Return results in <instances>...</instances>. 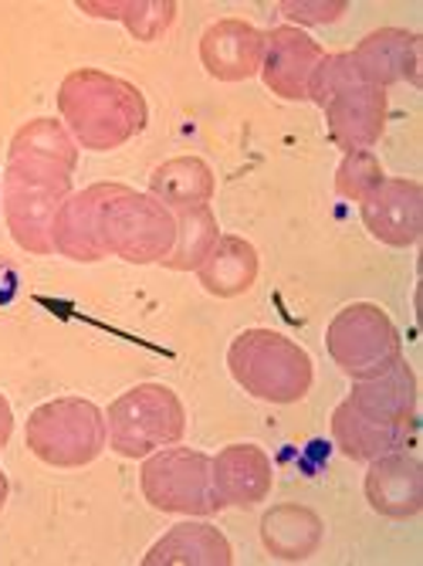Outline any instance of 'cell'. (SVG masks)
Wrapping results in <instances>:
<instances>
[{
	"instance_id": "obj_1",
	"label": "cell",
	"mask_w": 423,
	"mask_h": 566,
	"mask_svg": "<svg viewBox=\"0 0 423 566\" xmlns=\"http://www.w3.org/2000/svg\"><path fill=\"white\" fill-rule=\"evenodd\" d=\"M416 424V377L403 356L390 370L356 380L352 394L336 407L332 438L352 461H377L400 451Z\"/></svg>"
},
{
	"instance_id": "obj_2",
	"label": "cell",
	"mask_w": 423,
	"mask_h": 566,
	"mask_svg": "<svg viewBox=\"0 0 423 566\" xmlns=\"http://www.w3.org/2000/svg\"><path fill=\"white\" fill-rule=\"evenodd\" d=\"M59 109L65 116V129L95 153L123 146L149 119L139 88L98 69H78L62 82Z\"/></svg>"
},
{
	"instance_id": "obj_3",
	"label": "cell",
	"mask_w": 423,
	"mask_h": 566,
	"mask_svg": "<svg viewBox=\"0 0 423 566\" xmlns=\"http://www.w3.org/2000/svg\"><path fill=\"white\" fill-rule=\"evenodd\" d=\"M231 377L257 400L295 403L311 390V356L275 329H244L228 349Z\"/></svg>"
},
{
	"instance_id": "obj_4",
	"label": "cell",
	"mask_w": 423,
	"mask_h": 566,
	"mask_svg": "<svg viewBox=\"0 0 423 566\" xmlns=\"http://www.w3.org/2000/svg\"><path fill=\"white\" fill-rule=\"evenodd\" d=\"M109 444L123 458H146L156 448L177 444L187 431L180 397L163 384H139L105 410Z\"/></svg>"
},
{
	"instance_id": "obj_5",
	"label": "cell",
	"mask_w": 423,
	"mask_h": 566,
	"mask_svg": "<svg viewBox=\"0 0 423 566\" xmlns=\"http://www.w3.org/2000/svg\"><path fill=\"white\" fill-rule=\"evenodd\" d=\"M105 415L82 397L41 403L28 418V448L55 469H82L105 448Z\"/></svg>"
},
{
	"instance_id": "obj_6",
	"label": "cell",
	"mask_w": 423,
	"mask_h": 566,
	"mask_svg": "<svg viewBox=\"0 0 423 566\" xmlns=\"http://www.w3.org/2000/svg\"><path fill=\"white\" fill-rule=\"evenodd\" d=\"M177 244V218L167 203H160L152 193H139L129 187L113 190L105 203V248L109 254L149 265L163 262Z\"/></svg>"
},
{
	"instance_id": "obj_7",
	"label": "cell",
	"mask_w": 423,
	"mask_h": 566,
	"mask_svg": "<svg viewBox=\"0 0 423 566\" xmlns=\"http://www.w3.org/2000/svg\"><path fill=\"white\" fill-rule=\"evenodd\" d=\"M329 356L352 380H369L400 359V333L393 319L373 302H352L332 319L326 333Z\"/></svg>"
},
{
	"instance_id": "obj_8",
	"label": "cell",
	"mask_w": 423,
	"mask_h": 566,
	"mask_svg": "<svg viewBox=\"0 0 423 566\" xmlns=\"http://www.w3.org/2000/svg\"><path fill=\"white\" fill-rule=\"evenodd\" d=\"M142 495L163 512H183V516H210L218 512L214 492H210V458L193 448H163L139 472Z\"/></svg>"
},
{
	"instance_id": "obj_9",
	"label": "cell",
	"mask_w": 423,
	"mask_h": 566,
	"mask_svg": "<svg viewBox=\"0 0 423 566\" xmlns=\"http://www.w3.org/2000/svg\"><path fill=\"white\" fill-rule=\"evenodd\" d=\"M68 197H72V180L21 174L8 167L4 211H8L14 241L31 254L55 251V244H51V228H55V218Z\"/></svg>"
},
{
	"instance_id": "obj_10",
	"label": "cell",
	"mask_w": 423,
	"mask_h": 566,
	"mask_svg": "<svg viewBox=\"0 0 423 566\" xmlns=\"http://www.w3.org/2000/svg\"><path fill=\"white\" fill-rule=\"evenodd\" d=\"M116 184H95L88 190L72 193L51 228V244L59 254L75 262H98L109 259L105 248V203H109Z\"/></svg>"
},
{
	"instance_id": "obj_11",
	"label": "cell",
	"mask_w": 423,
	"mask_h": 566,
	"mask_svg": "<svg viewBox=\"0 0 423 566\" xmlns=\"http://www.w3.org/2000/svg\"><path fill=\"white\" fill-rule=\"evenodd\" d=\"M329 116V133L332 139L352 153V149H369L387 126V88H377L362 78H352L342 85L336 95L322 102Z\"/></svg>"
},
{
	"instance_id": "obj_12",
	"label": "cell",
	"mask_w": 423,
	"mask_h": 566,
	"mask_svg": "<svg viewBox=\"0 0 423 566\" xmlns=\"http://www.w3.org/2000/svg\"><path fill=\"white\" fill-rule=\"evenodd\" d=\"M326 59L319 41H311L298 28H275L264 34L261 78L282 98H308V82Z\"/></svg>"
},
{
	"instance_id": "obj_13",
	"label": "cell",
	"mask_w": 423,
	"mask_h": 566,
	"mask_svg": "<svg viewBox=\"0 0 423 566\" xmlns=\"http://www.w3.org/2000/svg\"><path fill=\"white\" fill-rule=\"evenodd\" d=\"M359 208L366 228L390 248H410L423 231V187L416 180H383Z\"/></svg>"
},
{
	"instance_id": "obj_14",
	"label": "cell",
	"mask_w": 423,
	"mask_h": 566,
	"mask_svg": "<svg viewBox=\"0 0 423 566\" xmlns=\"http://www.w3.org/2000/svg\"><path fill=\"white\" fill-rule=\"evenodd\" d=\"M210 492L218 509H251L272 492V461L257 444H231L210 458Z\"/></svg>"
},
{
	"instance_id": "obj_15",
	"label": "cell",
	"mask_w": 423,
	"mask_h": 566,
	"mask_svg": "<svg viewBox=\"0 0 423 566\" xmlns=\"http://www.w3.org/2000/svg\"><path fill=\"white\" fill-rule=\"evenodd\" d=\"M366 499L387 520H413L423 509L420 461L403 451H390L377 461H369Z\"/></svg>"
},
{
	"instance_id": "obj_16",
	"label": "cell",
	"mask_w": 423,
	"mask_h": 566,
	"mask_svg": "<svg viewBox=\"0 0 423 566\" xmlns=\"http://www.w3.org/2000/svg\"><path fill=\"white\" fill-rule=\"evenodd\" d=\"M416 48H420V38L413 31H403V28H380L373 34H366L359 41L352 55V65L359 72L362 82L377 85V88H387L393 82H420V72H416Z\"/></svg>"
},
{
	"instance_id": "obj_17",
	"label": "cell",
	"mask_w": 423,
	"mask_h": 566,
	"mask_svg": "<svg viewBox=\"0 0 423 566\" xmlns=\"http://www.w3.org/2000/svg\"><path fill=\"white\" fill-rule=\"evenodd\" d=\"M200 59L221 82H244L261 72L264 34L247 21H218L200 38Z\"/></svg>"
},
{
	"instance_id": "obj_18",
	"label": "cell",
	"mask_w": 423,
	"mask_h": 566,
	"mask_svg": "<svg viewBox=\"0 0 423 566\" xmlns=\"http://www.w3.org/2000/svg\"><path fill=\"white\" fill-rule=\"evenodd\" d=\"M75 164H78V149L65 123L34 119L11 139V164H8L11 170L72 180Z\"/></svg>"
},
{
	"instance_id": "obj_19",
	"label": "cell",
	"mask_w": 423,
	"mask_h": 566,
	"mask_svg": "<svg viewBox=\"0 0 423 566\" xmlns=\"http://www.w3.org/2000/svg\"><path fill=\"white\" fill-rule=\"evenodd\" d=\"M146 566H231V543L207 523L173 526L146 556Z\"/></svg>"
},
{
	"instance_id": "obj_20",
	"label": "cell",
	"mask_w": 423,
	"mask_h": 566,
	"mask_svg": "<svg viewBox=\"0 0 423 566\" xmlns=\"http://www.w3.org/2000/svg\"><path fill=\"white\" fill-rule=\"evenodd\" d=\"M197 275L210 295H221V298L241 295L257 279V251L244 238H231V234L218 238V244L210 248Z\"/></svg>"
},
{
	"instance_id": "obj_21",
	"label": "cell",
	"mask_w": 423,
	"mask_h": 566,
	"mask_svg": "<svg viewBox=\"0 0 423 566\" xmlns=\"http://www.w3.org/2000/svg\"><path fill=\"white\" fill-rule=\"evenodd\" d=\"M261 539L275 559L295 563L315 553L322 539V520L305 505H275L261 523Z\"/></svg>"
},
{
	"instance_id": "obj_22",
	"label": "cell",
	"mask_w": 423,
	"mask_h": 566,
	"mask_svg": "<svg viewBox=\"0 0 423 566\" xmlns=\"http://www.w3.org/2000/svg\"><path fill=\"white\" fill-rule=\"evenodd\" d=\"M149 193L167 203L173 214L190 208H207L214 197V170L197 157H180L163 167H156L149 180Z\"/></svg>"
},
{
	"instance_id": "obj_23",
	"label": "cell",
	"mask_w": 423,
	"mask_h": 566,
	"mask_svg": "<svg viewBox=\"0 0 423 566\" xmlns=\"http://www.w3.org/2000/svg\"><path fill=\"white\" fill-rule=\"evenodd\" d=\"M173 218H177V244L163 259V265L177 269V272H197L210 254V248H214L221 238L218 221L210 214V208H190Z\"/></svg>"
},
{
	"instance_id": "obj_24",
	"label": "cell",
	"mask_w": 423,
	"mask_h": 566,
	"mask_svg": "<svg viewBox=\"0 0 423 566\" xmlns=\"http://www.w3.org/2000/svg\"><path fill=\"white\" fill-rule=\"evenodd\" d=\"M82 11L95 14V18H116V21H126L129 31L139 38V41H152L160 38L173 18H177V4L170 0H160V4H152V0H136V4H82Z\"/></svg>"
},
{
	"instance_id": "obj_25",
	"label": "cell",
	"mask_w": 423,
	"mask_h": 566,
	"mask_svg": "<svg viewBox=\"0 0 423 566\" xmlns=\"http://www.w3.org/2000/svg\"><path fill=\"white\" fill-rule=\"evenodd\" d=\"M383 167L380 160L373 157V149H352L342 157L339 164V174H336V190L356 203H362L369 193H373L380 184H383Z\"/></svg>"
},
{
	"instance_id": "obj_26",
	"label": "cell",
	"mask_w": 423,
	"mask_h": 566,
	"mask_svg": "<svg viewBox=\"0 0 423 566\" xmlns=\"http://www.w3.org/2000/svg\"><path fill=\"white\" fill-rule=\"evenodd\" d=\"M282 11L295 21H308V24H329V21H339L346 14V4L342 0H332V4H282Z\"/></svg>"
},
{
	"instance_id": "obj_27",
	"label": "cell",
	"mask_w": 423,
	"mask_h": 566,
	"mask_svg": "<svg viewBox=\"0 0 423 566\" xmlns=\"http://www.w3.org/2000/svg\"><path fill=\"white\" fill-rule=\"evenodd\" d=\"M11 428H14V415H11V403L0 397V448L11 441Z\"/></svg>"
},
{
	"instance_id": "obj_28",
	"label": "cell",
	"mask_w": 423,
	"mask_h": 566,
	"mask_svg": "<svg viewBox=\"0 0 423 566\" xmlns=\"http://www.w3.org/2000/svg\"><path fill=\"white\" fill-rule=\"evenodd\" d=\"M4 502H8V479L0 472V509H4Z\"/></svg>"
}]
</instances>
